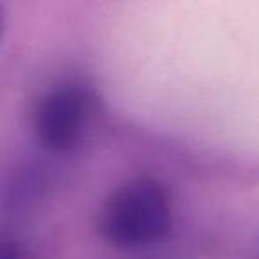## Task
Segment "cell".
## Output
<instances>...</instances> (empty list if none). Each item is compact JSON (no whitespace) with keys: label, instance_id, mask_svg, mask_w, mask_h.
Returning a JSON list of instances; mask_svg holds the SVG:
<instances>
[{"label":"cell","instance_id":"2","mask_svg":"<svg viewBox=\"0 0 259 259\" xmlns=\"http://www.w3.org/2000/svg\"><path fill=\"white\" fill-rule=\"evenodd\" d=\"M98 114L94 89L80 78H62L47 87L32 108L37 141L54 153L80 148Z\"/></svg>","mask_w":259,"mask_h":259},{"label":"cell","instance_id":"1","mask_svg":"<svg viewBox=\"0 0 259 259\" xmlns=\"http://www.w3.org/2000/svg\"><path fill=\"white\" fill-rule=\"evenodd\" d=\"M174 226L169 194L151 178H135L108 194L98 227L105 241L122 250H141L167 240Z\"/></svg>","mask_w":259,"mask_h":259}]
</instances>
